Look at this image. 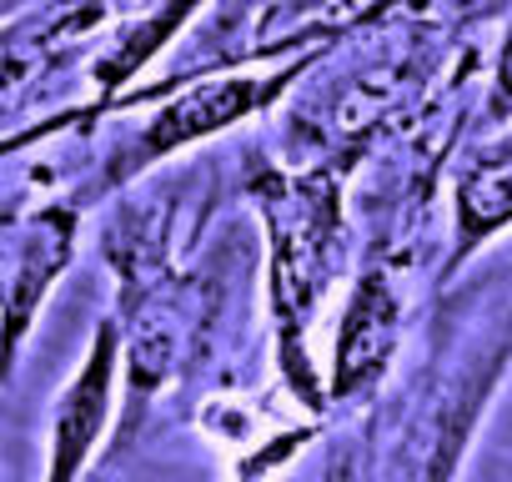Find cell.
I'll use <instances>...</instances> for the list:
<instances>
[{
    "mask_svg": "<svg viewBox=\"0 0 512 482\" xmlns=\"http://www.w3.org/2000/svg\"><path fill=\"white\" fill-rule=\"evenodd\" d=\"M221 211V166L186 161L181 171H151L111 196L101 221V257L111 267L121 322V422L111 427V457L141 447L156 417L186 407L196 382H211L236 312V292L251 267V247L236 226L211 231Z\"/></svg>",
    "mask_w": 512,
    "mask_h": 482,
    "instance_id": "cell-1",
    "label": "cell"
},
{
    "mask_svg": "<svg viewBox=\"0 0 512 482\" xmlns=\"http://www.w3.org/2000/svg\"><path fill=\"white\" fill-rule=\"evenodd\" d=\"M236 196L262 226V287L282 392L327 422V382L312 352L317 317L332 287L357 262L352 171L327 161H282L267 141H241Z\"/></svg>",
    "mask_w": 512,
    "mask_h": 482,
    "instance_id": "cell-2",
    "label": "cell"
},
{
    "mask_svg": "<svg viewBox=\"0 0 512 482\" xmlns=\"http://www.w3.org/2000/svg\"><path fill=\"white\" fill-rule=\"evenodd\" d=\"M86 211L91 206L51 171H41V161L31 166L26 191L0 201V392L16 377L41 307L81 252Z\"/></svg>",
    "mask_w": 512,
    "mask_h": 482,
    "instance_id": "cell-3",
    "label": "cell"
},
{
    "mask_svg": "<svg viewBox=\"0 0 512 482\" xmlns=\"http://www.w3.org/2000/svg\"><path fill=\"white\" fill-rule=\"evenodd\" d=\"M136 0H26L0 16V136L56 111V91L81 81L101 36Z\"/></svg>",
    "mask_w": 512,
    "mask_h": 482,
    "instance_id": "cell-4",
    "label": "cell"
},
{
    "mask_svg": "<svg viewBox=\"0 0 512 482\" xmlns=\"http://www.w3.org/2000/svg\"><path fill=\"white\" fill-rule=\"evenodd\" d=\"M412 262L397 257H357L352 262V292L342 302L332 357H327V422L332 417H362L372 402H382L412 317Z\"/></svg>",
    "mask_w": 512,
    "mask_h": 482,
    "instance_id": "cell-5",
    "label": "cell"
},
{
    "mask_svg": "<svg viewBox=\"0 0 512 482\" xmlns=\"http://www.w3.org/2000/svg\"><path fill=\"white\" fill-rule=\"evenodd\" d=\"M447 201H452V231L447 252L437 262V282H457L497 236L512 231V121L487 126L482 136L462 141L447 166Z\"/></svg>",
    "mask_w": 512,
    "mask_h": 482,
    "instance_id": "cell-6",
    "label": "cell"
},
{
    "mask_svg": "<svg viewBox=\"0 0 512 482\" xmlns=\"http://www.w3.org/2000/svg\"><path fill=\"white\" fill-rule=\"evenodd\" d=\"M116 392H121V322L116 312H101L91 327V347L71 382L56 392L51 422H46V477L71 482L91 467L106 432L116 427Z\"/></svg>",
    "mask_w": 512,
    "mask_h": 482,
    "instance_id": "cell-7",
    "label": "cell"
},
{
    "mask_svg": "<svg viewBox=\"0 0 512 482\" xmlns=\"http://www.w3.org/2000/svg\"><path fill=\"white\" fill-rule=\"evenodd\" d=\"M512 121V6L502 16V31H497V51L487 61V76H482V96H477V126H502Z\"/></svg>",
    "mask_w": 512,
    "mask_h": 482,
    "instance_id": "cell-8",
    "label": "cell"
},
{
    "mask_svg": "<svg viewBox=\"0 0 512 482\" xmlns=\"http://www.w3.org/2000/svg\"><path fill=\"white\" fill-rule=\"evenodd\" d=\"M26 0H0V16H11V11H21Z\"/></svg>",
    "mask_w": 512,
    "mask_h": 482,
    "instance_id": "cell-9",
    "label": "cell"
}]
</instances>
